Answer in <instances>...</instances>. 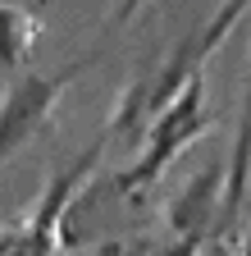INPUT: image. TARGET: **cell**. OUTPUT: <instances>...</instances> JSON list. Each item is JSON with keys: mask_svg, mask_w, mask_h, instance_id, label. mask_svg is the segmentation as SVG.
Returning <instances> with one entry per match:
<instances>
[{"mask_svg": "<svg viewBox=\"0 0 251 256\" xmlns=\"http://www.w3.org/2000/svg\"><path fill=\"white\" fill-rule=\"evenodd\" d=\"M210 124L215 119L206 110V78H192L160 114L151 119V133H146L137 160L110 178V192H114V197H137L142 188L160 183V174L174 165V160L192 146L201 133H210Z\"/></svg>", "mask_w": 251, "mask_h": 256, "instance_id": "6da1fadb", "label": "cell"}, {"mask_svg": "<svg viewBox=\"0 0 251 256\" xmlns=\"http://www.w3.org/2000/svg\"><path fill=\"white\" fill-rule=\"evenodd\" d=\"M96 55H82V60H69L50 74H18L5 92H0V165L9 156H18L37 133H46L64 92L73 87V78L82 69H91Z\"/></svg>", "mask_w": 251, "mask_h": 256, "instance_id": "7a4b0ae2", "label": "cell"}, {"mask_svg": "<svg viewBox=\"0 0 251 256\" xmlns=\"http://www.w3.org/2000/svg\"><path fill=\"white\" fill-rule=\"evenodd\" d=\"M219 210H224V165L215 160V165H206V170L169 202V229H174L183 242L197 247L215 224H219Z\"/></svg>", "mask_w": 251, "mask_h": 256, "instance_id": "3957f363", "label": "cell"}, {"mask_svg": "<svg viewBox=\"0 0 251 256\" xmlns=\"http://www.w3.org/2000/svg\"><path fill=\"white\" fill-rule=\"evenodd\" d=\"M247 188H251V69H247V87H242V114H238L233 156H229V170H224V210H219V224L238 220Z\"/></svg>", "mask_w": 251, "mask_h": 256, "instance_id": "277c9868", "label": "cell"}, {"mask_svg": "<svg viewBox=\"0 0 251 256\" xmlns=\"http://www.w3.org/2000/svg\"><path fill=\"white\" fill-rule=\"evenodd\" d=\"M41 37V23L27 5H5L0 0V74H18L23 60L32 55Z\"/></svg>", "mask_w": 251, "mask_h": 256, "instance_id": "5b68a950", "label": "cell"}, {"mask_svg": "<svg viewBox=\"0 0 251 256\" xmlns=\"http://www.w3.org/2000/svg\"><path fill=\"white\" fill-rule=\"evenodd\" d=\"M142 5H151V0H119V5H114V14H110V23H128Z\"/></svg>", "mask_w": 251, "mask_h": 256, "instance_id": "8992f818", "label": "cell"}, {"mask_svg": "<svg viewBox=\"0 0 251 256\" xmlns=\"http://www.w3.org/2000/svg\"><path fill=\"white\" fill-rule=\"evenodd\" d=\"M96 256H119V247H101V252H96Z\"/></svg>", "mask_w": 251, "mask_h": 256, "instance_id": "52a82bcc", "label": "cell"}, {"mask_svg": "<svg viewBox=\"0 0 251 256\" xmlns=\"http://www.w3.org/2000/svg\"><path fill=\"white\" fill-rule=\"evenodd\" d=\"M242 256H251V229H247V242H242Z\"/></svg>", "mask_w": 251, "mask_h": 256, "instance_id": "ba28073f", "label": "cell"}]
</instances>
